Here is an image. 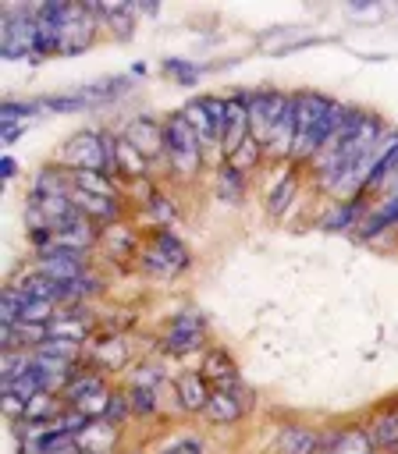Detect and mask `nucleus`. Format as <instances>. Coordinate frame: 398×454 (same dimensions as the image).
<instances>
[{"mask_svg":"<svg viewBox=\"0 0 398 454\" xmlns=\"http://www.w3.org/2000/svg\"><path fill=\"white\" fill-rule=\"evenodd\" d=\"M156 380H160V369H156V365H139L135 387H156Z\"/></svg>","mask_w":398,"mask_h":454,"instance_id":"41","label":"nucleus"},{"mask_svg":"<svg viewBox=\"0 0 398 454\" xmlns=\"http://www.w3.org/2000/svg\"><path fill=\"white\" fill-rule=\"evenodd\" d=\"M163 153H167L171 167L178 174H185V177L195 174L199 163H203V145H199V138L192 135V128L185 124L181 114H174V117L163 121Z\"/></svg>","mask_w":398,"mask_h":454,"instance_id":"5","label":"nucleus"},{"mask_svg":"<svg viewBox=\"0 0 398 454\" xmlns=\"http://www.w3.org/2000/svg\"><path fill=\"white\" fill-rule=\"evenodd\" d=\"M124 394H128V408H131L135 415H153V411H156V390H153V387H135V383H131Z\"/></svg>","mask_w":398,"mask_h":454,"instance_id":"35","label":"nucleus"},{"mask_svg":"<svg viewBox=\"0 0 398 454\" xmlns=\"http://www.w3.org/2000/svg\"><path fill=\"white\" fill-rule=\"evenodd\" d=\"M96 11V18L100 21H107L110 25V32H117V39H128L131 35V28H135V7H128V4H96L92 7Z\"/></svg>","mask_w":398,"mask_h":454,"instance_id":"28","label":"nucleus"},{"mask_svg":"<svg viewBox=\"0 0 398 454\" xmlns=\"http://www.w3.org/2000/svg\"><path fill=\"white\" fill-rule=\"evenodd\" d=\"M89 252H68V248H50L36 259V270L57 284H71L75 277H82L89 270Z\"/></svg>","mask_w":398,"mask_h":454,"instance_id":"9","label":"nucleus"},{"mask_svg":"<svg viewBox=\"0 0 398 454\" xmlns=\"http://www.w3.org/2000/svg\"><path fill=\"white\" fill-rule=\"evenodd\" d=\"M362 213H366V202H362V199H345V202H338V206L320 220V227H327V231H348V227H359Z\"/></svg>","mask_w":398,"mask_h":454,"instance_id":"27","label":"nucleus"},{"mask_svg":"<svg viewBox=\"0 0 398 454\" xmlns=\"http://www.w3.org/2000/svg\"><path fill=\"white\" fill-rule=\"evenodd\" d=\"M263 156H267V153H263V145H259V142H256V138L249 135V138H245V142H242V145H238V149H235L231 156H224V163H227L231 170L245 174V170H252V167H256V163H259Z\"/></svg>","mask_w":398,"mask_h":454,"instance_id":"30","label":"nucleus"},{"mask_svg":"<svg viewBox=\"0 0 398 454\" xmlns=\"http://www.w3.org/2000/svg\"><path fill=\"white\" fill-rule=\"evenodd\" d=\"M25 301H28V298H25L14 284H7V287H4V305H0V323H11V326L21 323V309H25Z\"/></svg>","mask_w":398,"mask_h":454,"instance_id":"34","label":"nucleus"},{"mask_svg":"<svg viewBox=\"0 0 398 454\" xmlns=\"http://www.w3.org/2000/svg\"><path fill=\"white\" fill-rule=\"evenodd\" d=\"M85 358H89L92 369H121V365L128 362V348H124V340L114 333V337L92 340V348L85 351Z\"/></svg>","mask_w":398,"mask_h":454,"instance_id":"22","label":"nucleus"},{"mask_svg":"<svg viewBox=\"0 0 398 454\" xmlns=\"http://www.w3.org/2000/svg\"><path fill=\"white\" fill-rule=\"evenodd\" d=\"M100 28V18L92 11V4H64V35H60V53H82L85 46H92Z\"/></svg>","mask_w":398,"mask_h":454,"instance_id":"6","label":"nucleus"},{"mask_svg":"<svg viewBox=\"0 0 398 454\" xmlns=\"http://www.w3.org/2000/svg\"><path fill=\"white\" fill-rule=\"evenodd\" d=\"M36 110H43L39 99H7V103L0 106V124H21V121H28Z\"/></svg>","mask_w":398,"mask_h":454,"instance_id":"32","label":"nucleus"},{"mask_svg":"<svg viewBox=\"0 0 398 454\" xmlns=\"http://www.w3.org/2000/svg\"><path fill=\"white\" fill-rule=\"evenodd\" d=\"M0 174H4V177H14V174H18V163H14L11 156H4V160H0Z\"/></svg>","mask_w":398,"mask_h":454,"instance_id":"43","label":"nucleus"},{"mask_svg":"<svg viewBox=\"0 0 398 454\" xmlns=\"http://www.w3.org/2000/svg\"><path fill=\"white\" fill-rule=\"evenodd\" d=\"M203 348V316L199 312H178L163 333V351L167 355H188Z\"/></svg>","mask_w":398,"mask_h":454,"instance_id":"10","label":"nucleus"},{"mask_svg":"<svg viewBox=\"0 0 398 454\" xmlns=\"http://www.w3.org/2000/svg\"><path fill=\"white\" fill-rule=\"evenodd\" d=\"M128 394H110V401H107V411H103V419L107 422H114V426H121L124 419H128Z\"/></svg>","mask_w":398,"mask_h":454,"instance_id":"38","label":"nucleus"},{"mask_svg":"<svg viewBox=\"0 0 398 454\" xmlns=\"http://www.w3.org/2000/svg\"><path fill=\"white\" fill-rule=\"evenodd\" d=\"M39 106H43V110L68 114V110H85V106H92V103H89L85 96H78V92H75V96H43V99H39Z\"/></svg>","mask_w":398,"mask_h":454,"instance_id":"36","label":"nucleus"},{"mask_svg":"<svg viewBox=\"0 0 398 454\" xmlns=\"http://www.w3.org/2000/svg\"><path fill=\"white\" fill-rule=\"evenodd\" d=\"M110 170L128 177V181H142L149 174V160L124 135H114V142H110Z\"/></svg>","mask_w":398,"mask_h":454,"instance_id":"14","label":"nucleus"},{"mask_svg":"<svg viewBox=\"0 0 398 454\" xmlns=\"http://www.w3.org/2000/svg\"><path fill=\"white\" fill-rule=\"evenodd\" d=\"M370 440L377 450H398V401L370 419Z\"/></svg>","mask_w":398,"mask_h":454,"instance_id":"23","label":"nucleus"},{"mask_svg":"<svg viewBox=\"0 0 398 454\" xmlns=\"http://www.w3.org/2000/svg\"><path fill=\"white\" fill-rule=\"evenodd\" d=\"M60 35H64V4H39L36 7V57H53L60 53Z\"/></svg>","mask_w":398,"mask_h":454,"instance_id":"8","label":"nucleus"},{"mask_svg":"<svg viewBox=\"0 0 398 454\" xmlns=\"http://www.w3.org/2000/svg\"><path fill=\"white\" fill-rule=\"evenodd\" d=\"M4 35H0V53L7 60L18 57H36V7L14 4L4 7Z\"/></svg>","mask_w":398,"mask_h":454,"instance_id":"3","label":"nucleus"},{"mask_svg":"<svg viewBox=\"0 0 398 454\" xmlns=\"http://www.w3.org/2000/svg\"><path fill=\"white\" fill-rule=\"evenodd\" d=\"M71 184L82 188V192H92V195H117L114 188V177L103 174V170H68Z\"/></svg>","mask_w":398,"mask_h":454,"instance_id":"29","label":"nucleus"},{"mask_svg":"<svg viewBox=\"0 0 398 454\" xmlns=\"http://www.w3.org/2000/svg\"><path fill=\"white\" fill-rule=\"evenodd\" d=\"M373 440H370V429L366 426H348V429H338L334 443L327 454H373Z\"/></svg>","mask_w":398,"mask_h":454,"instance_id":"26","label":"nucleus"},{"mask_svg":"<svg viewBox=\"0 0 398 454\" xmlns=\"http://www.w3.org/2000/svg\"><path fill=\"white\" fill-rule=\"evenodd\" d=\"M160 454H206V447H203V440H195V436H181V440H171Z\"/></svg>","mask_w":398,"mask_h":454,"instance_id":"39","label":"nucleus"},{"mask_svg":"<svg viewBox=\"0 0 398 454\" xmlns=\"http://www.w3.org/2000/svg\"><path fill=\"white\" fill-rule=\"evenodd\" d=\"M146 209H149V213L160 220V227H167V223L174 220V206L167 202V195H163V192H156V195H153V202H149Z\"/></svg>","mask_w":398,"mask_h":454,"instance_id":"40","label":"nucleus"},{"mask_svg":"<svg viewBox=\"0 0 398 454\" xmlns=\"http://www.w3.org/2000/svg\"><path fill=\"white\" fill-rule=\"evenodd\" d=\"M217 192H220L224 202H242V195H245V174H238V170H231L224 163L217 170Z\"/></svg>","mask_w":398,"mask_h":454,"instance_id":"31","label":"nucleus"},{"mask_svg":"<svg viewBox=\"0 0 398 454\" xmlns=\"http://www.w3.org/2000/svg\"><path fill=\"white\" fill-rule=\"evenodd\" d=\"M373 454H377V450H373Z\"/></svg>","mask_w":398,"mask_h":454,"instance_id":"44","label":"nucleus"},{"mask_svg":"<svg viewBox=\"0 0 398 454\" xmlns=\"http://www.w3.org/2000/svg\"><path fill=\"white\" fill-rule=\"evenodd\" d=\"M103 390H107L103 376H100L96 369H82V365H78V372L64 383V404L82 408L85 401H92V397H96V394H103Z\"/></svg>","mask_w":398,"mask_h":454,"instance_id":"18","label":"nucleus"},{"mask_svg":"<svg viewBox=\"0 0 398 454\" xmlns=\"http://www.w3.org/2000/svg\"><path fill=\"white\" fill-rule=\"evenodd\" d=\"M263 153L270 160H284V156L295 153V103H291V96H288L284 110L277 114V121H274V128H270V135L263 142Z\"/></svg>","mask_w":398,"mask_h":454,"instance_id":"13","label":"nucleus"},{"mask_svg":"<svg viewBox=\"0 0 398 454\" xmlns=\"http://www.w3.org/2000/svg\"><path fill=\"white\" fill-rule=\"evenodd\" d=\"M163 71H167V74H178L181 85H192V82L199 78V67L188 64V60H181V57H167V60H163Z\"/></svg>","mask_w":398,"mask_h":454,"instance_id":"37","label":"nucleus"},{"mask_svg":"<svg viewBox=\"0 0 398 454\" xmlns=\"http://www.w3.org/2000/svg\"><path fill=\"white\" fill-rule=\"evenodd\" d=\"M295 192H298V174H288V177L270 192V202H267L270 216H281V213H284V206L295 199Z\"/></svg>","mask_w":398,"mask_h":454,"instance_id":"33","label":"nucleus"},{"mask_svg":"<svg viewBox=\"0 0 398 454\" xmlns=\"http://www.w3.org/2000/svg\"><path fill=\"white\" fill-rule=\"evenodd\" d=\"M185 124L192 128V135L199 138L203 149L217 145L220 149V131H224V117H227V99L224 96H199L181 110Z\"/></svg>","mask_w":398,"mask_h":454,"instance_id":"4","label":"nucleus"},{"mask_svg":"<svg viewBox=\"0 0 398 454\" xmlns=\"http://www.w3.org/2000/svg\"><path fill=\"white\" fill-rule=\"evenodd\" d=\"M391 223H398V192H391L380 206H373L370 213H362V220H359V238H373V234H380V231L391 227Z\"/></svg>","mask_w":398,"mask_h":454,"instance_id":"24","label":"nucleus"},{"mask_svg":"<svg viewBox=\"0 0 398 454\" xmlns=\"http://www.w3.org/2000/svg\"><path fill=\"white\" fill-rule=\"evenodd\" d=\"M188 259H192L188 248L181 245V238L171 227H156L149 234V241L142 245V252H139L142 270L153 273V277H178L188 266Z\"/></svg>","mask_w":398,"mask_h":454,"instance_id":"2","label":"nucleus"},{"mask_svg":"<svg viewBox=\"0 0 398 454\" xmlns=\"http://www.w3.org/2000/svg\"><path fill=\"white\" fill-rule=\"evenodd\" d=\"M174 390H178V404L185 411H206V404L213 397V390L203 380V372H181L178 383H174Z\"/></svg>","mask_w":398,"mask_h":454,"instance_id":"19","label":"nucleus"},{"mask_svg":"<svg viewBox=\"0 0 398 454\" xmlns=\"http://www.w3.org/2000/svg\"><path fill=\"white\" fill-rule=\"evenodd\" d=\"M100 248H103L114 262H128L131 255L142 252V238H139V231H135L131 223L114 220V223L100 227Z\"/></svg>","mask_w":398,"mask_h":454,"instance_id":"12","label":"nucleus"},{"mask_svg":"<svg viewBox=\"0 0 398 454\" xmlns=\"http://www.w3.org/2000/svg\"><path fill=\"white\" fill-rule=\"evenodd\" d=\"M245 138H249V92H235V96H227V117H224V131H220V153L231 156Z\"/></svg>","mask_w":398,"mask_h":454,"instance_id":"11","label":"nucleus"},{"mask_svg":"<svg viewBox=\"0 0 398 454\" xmlns=\"http://www.w3.org/2000/svg\"><path fill=\"white\" fill-rule=\"evenodd\" d=\"M92 330V319L82 316V305H60L57 319L50 323V337H64V340H85Z\"/></svg>","mask_w":398,"mask_h":454,"instance_id":"20","label":"nucleus"},{"mask_svg":"<svg viewBox=\"0 0 398 454\" xmlns=\"http://www.w3.org/2000/svg\"><path fill=\"white\" fill-rule=\"evenodd\" d=\"M288 96L291 92H281V89H256V92H249V135L259 145L267 142V135H270L277 114L284 110Z\"/></svg>","mask_w":398,"mask_h":454,"instance_id":"7","label":"nucleus"},{"mask_svg":"<svg viewBox=\"0 0 398 454\" xmlns=\"http://www.w3.org/2000/svg\"><path fill=\"white\" fill-rule=\"evenodd\" d=\"M110 142H114L110 131H96V128L75 131L60 149V167L64 170H103V174L114 177V170H110Z\"/></svg>","mask_w":398,"mask_h":454,"instance_id":"1","label":"nucleus"},{"mask_svg":"<svg viewBox=\"0 0 398 454\" xmlns=\"http://www.w3.org/2000/svg\"><path fill=\"white\" fill-rule=\"evenodd\" d=\"M277 454H323V433L302 422H291L277 436Z\"/></svg>","mask_w":398,"mask_h":454,"instance_id":"16","label":"nucleus"},{"mask_svg":"<svg viewBox=\"0 0 398 454\" xmlns=\"http://www.w3.org/2000/svg\"><path fill=\"white\" fill-rule=\"evenodd\" d=\"M242 411H245V404H242V397H238L235 390H213V397H210V404H206L203 415H206L210 422L224 426V422H235Z\"/></svg>","mask_w":398,"mask_h":454,"instance_id":"25","label":"nucleus"},{"mask_svg":"<svg viewBox=\"0 0 398 454\" xmlns=\"http://www.w3.org/2000/svg\"><path fill=\"white\" fill-rule=\"evenodd\" d=\"M68 192H71V177H68V170H60V167H43V170L32 177L28 206H39V202L57 199V195H68Z\"/></svg>","mask_w":398,"mask_h":454,"instance_id":"17","label":"nucleus"},{"mask_svg":"<svg viewBox=\"0 0 398 454\" xmlns=\"http://www.w3.org/2000/svg\"><path fill=\"white\" fill-rule=\"evenodd\" d=\"M18 135H21V124H4V128H0V142H4V145H14Z\"/></svg>","mask_w":398,"mask_h":454,"instance_id":"42","label":"nucleus"},{"mask_svg":"<svg viewBox=\"0 0 398 454\" xmlns=\"http://www.w3.org/2000/svg\"><path fill=\"white\" fill-rule=\"evenodd\" d=\"M203 380L206 383H217L220 390H231L235 387V380H238V369H235V358L227 355V351H220V348H213V351H206L203 355Z\"/></svg>","mask_w":398,"mask_h":454,"instance_id":"21","label":"nucleus"},{"mask_svg":"<svg viewBox=\"0 0 398 454\" xmlns=\"http://www.w3.org/2000/svg\"><path fill=\"white\" fill-rule=\"evenodd\" d=\"M146 160L149 156H156V153H163V124L156 121V117H149V114H142V117H135V121H128V128L121 131Z\"/></svg>","mask_w":398,"mask_h":454,"instance_id":"15","label":"nucleus"}]
</instances>
